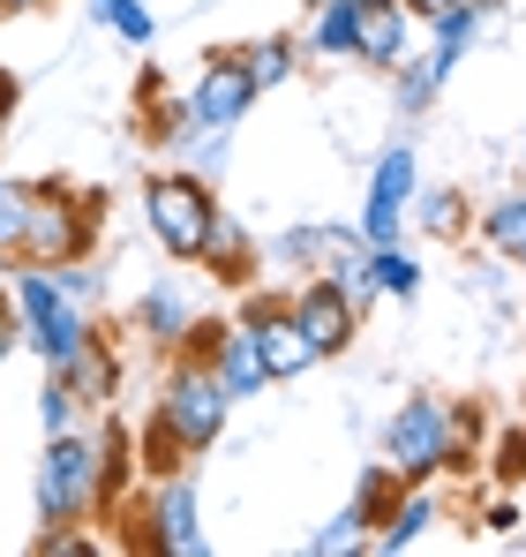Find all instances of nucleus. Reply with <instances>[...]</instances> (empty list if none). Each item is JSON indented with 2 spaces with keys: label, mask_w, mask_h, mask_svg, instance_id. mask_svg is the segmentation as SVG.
I'll list each match as a JSON object with an SVG mask.
<instances>
[{
  "label": "nucleus",
  "mask_w": 526,
  "mask_h": 557,
  "mask_svg": "<svg viewBox=\"0 0 526 557\" xmlns=\"http://www.w3.org/2000/svg\"><path fill=\"white\" fill-rule=\"evenodd\" d=\"M226 407H234V392H226L218 362H211V355H174V370H166L159 399H151L143 474L159 482V474H180L188 460H203V453L226 437Z\"/></svg>",
  "instance_id": "nucleus-1"
},
{
  "label": "nucleus",
  "mask_w": 526,
  "mask_h": 557,
  "mask_svg": "<svg viewBox=\"0 0 526 557\" xmlns=\"http://www.w3.org/2000/svg\"><path fill=\"white\" fill-rule=\"evenodd\" d=\"M466 445H474V414H451L429 392L399 399V414L384 422V467L399 482H437L451 467H466Z\"/></svg>",
  "instance_id": "nucleus-2"
},
{
  "label": "nucleus",
  "mask_w": 526,
  "mask_h": 557,
  "mask_svg": "<svg viewBox=\"0 0 526 557\" xmlns=\"http://www.w3.org/2000/svg\"><path fill=\"white\" fill-rule=\"evenodd\" d=\"M98 219H105V196L68 188V182H38V188H30V219H23V249H15V264H38V272L84 264L90 242H98Z\"/></svg>",
  "instance_id": "nucleus-3"
},
{
  "label": "nucleus",
  "mask_w": 526,
  "mask_h": 557,
  "mask_svg": "<svg viewBox=\"0 0 526 557\" xmlns=\"http://www.w3.org/2000/svg\"><path fill=\"white\" fill-rule=\"evenodd\" d=\"M8 309H15V332L38 347V362H46V370H61L90 332H98L84 301H68V294H61V278L38 272V264H15V278H8Z\"/></svg>",
  "instance_id": "nucleus-4"
},
{
  "label": "nucleus",
  "mask_w": 526,
  "mask_h": 557,
  "mask_svg": "<svg viewBox=\"0 0 526 557\" xmlns=\"http://www.w3.org/2000/svg\"><path fill=\"white\" fill-rule=\"evenodd\" d=\"M211 219H218V196L203 188V174H143V226H151V242L174 264H196L203 257Z\"/></svg>",
  "instance_id": "nucleus-5"
},
{
  "label": "nucleus",
  "mask_w": 526,
  "mask_h": 557,
  "mask_svg": "<svg viewBox=\"0 0 526 557\" xmlns=\"http://www.w3.org/2000/svg\"><path fill=\"white\" fill-rule=\"evenodd\" d=\"M136 528H143V550H166V557H203V550H211L203 512H196V474H188V467L166 474V482H151Z\"/></svg>",
  "instance_id": "nucleus-6"
},
{
  "label": "nucleus",
  "mask_w": 526,
  "mask_h": 557,
  "mask_svg": "<svg viewBox=\"0 0 526 557\" xmlns=\"http://www.w3.org/2000/svg\"><path fill=\"white\" fill-rule=\"evenodd\" d=\"M286 309H293V324L309 332V347H316V355H339V347H353L361 309L347 301V286H339L331 272H309L293 294H286Z\"/></svg>",
  "instance_id": "nucleus-7"
},
{
  "label": "nucleus",
  "mask_w": 526,
  "mask_h": 557,
  "mask_svg": "<svg viewBox=\"0 0 526 557\" xmlns=\"http://www.w3.org/2000/svg\"><path fill=\"white\" fill-rule=\"evenodd\" d=\"M414 166H422V159H414L406 144L376 159L368 211H361V242H368V249H391V242H399V219H406V203H414V188H422V174H414Z\"/></svg>",
  "instance_id": "nucleus-8"
},
{
  "label": "nucleus",
  "mask_w": 526,
  "mask_h": 557,
  "mask_svg": "<svg viewBox=\"0 0 526 557\" xmlns=\"http://www.w3.org/2000/svg\"><path fill=\"white\" fill-rule=\"evenodd\" d=\"M249 106H256V84H249L241 53H211L196 69V91H188V121L196 128H241Z\"/></svg>",
  "instance_id": "nucleus-9"
},
{
  "label": "nucleus",
  "mask_w": 526,
  "mask_h": 557,
  "mask_svg": "<svg viewBox=\"0 0 526 557\" xmlns=\"http://www.w3.org/2000/svg\"><path fill=\"white\" fill-rule=\"evenodd\" d=\"M414 53V15H406V0H361V15H353V61H368V69H399Z\"/></svg>",
  "instance_id": "nucleus-10"
},
{
  "label": "nucleus",
  "mask_w": 526,
  "mask_h": 557,
  "mask_svg": "<svg viewBox=\"0 0 526 557\" xmlns=\"http://www.w3.org/2000/svg\"><path fill=\"white\" fill-rule=\"evenodd\" d=\"M437 528V497H429V482H406L399 490V505L376 520V535H368V550H384V557H399V550H414L422 535Z\"/></svg>",
  "instance_id": "nucleus-11"
},
{
  "label": "nucleus",
  "mask_w": 526,
  "mask_h": 557,
  "mask_svg": "<svg viewBox=\"0 0 526 557\" xmlns=\"http://www.w3.org/2000/svg\"><path fill=\"white\" fill-rule=\"evenodd\" d=\"M188 324H196V301L180 294L174 278H159V286H143V301H136V332H143L151 347H166V355H174V347H180V332H188Z\"/></svg>",
  "instance_id": "nucleus-12"
},
{
  "label": "nucleus",
  "mask_w": 526,
  "mask_h": 557,
  "mask_svg": "<svg viewBox=\"0 0 526 557\" xmlns=\"http://www.w3.org/2000/svg\"><path fill=\"white\" fill-rule=\"evenodd\" d=\"M53 376H61V384H68L84 407H105V399L121 392V362H113V347H105L98 332H90V339H84V347H76V355H68Z\"/></svg>",
  "instance_id": "nucleus-13"
},
{
  "label": "nucleus",
  "mask_w": 526,
  "mask_h": 557,
  "mask_svg": "<svg viewBox=\"0 0 526 557\" xmlns=\"http://www.w3.org/2000/svg\"><path fill=\"white\" fill-rule=\"evenodd\" d=\"M218 376H226V392L234 399H249V392H263L271 384V370H263V355H256V332L241 324V317H226V332H218Z\"/></svg>",
  "instance_id": "nucleus-14"
},
{
  "label": "nucleus",
  "mask_w": 526,
  "mask_h": 557,
  "mask_svg": "<svg viewBox=\"0 0 526 557\" xmlns=\"http://www.w3.org/2000/svg\"><path fill=\"white\" fill-rule=\"evenodd\" d=\"M196 264H211L226 286H249V278H256V242H249V226L218 211V219H211V242H203V257H196Z\"/></svg>",
  "instance_id": "nucleus-15"
},
{
  "label": "nucleus",
  "mask_w": 526,
  "mask_h": 557,
  "mask_svg": "<svg viewBox=\"0 0 526 557\" xmlns=\"http://www.w3.org/2000/svg\"><path fill=\"white\" fill-rule=\"evenodd\" d=\"M429 23H437V46H429V61H437L443 76H451V69L474 53V38H481V23H489V8H481V0H451V8H437Z\"/></svg>",
  "instance_id": "nucleus-16"
},
{
  "label": "nucleus",
  "mask_w": 526,
  "mask_h": 557,
  "mask_svg": "<svg viewBox=\"0 0 526 557\" xmlns=\"http://www.w3.org/2000/svg\"><path fill=\"white\" fill-rule=\"evenodd\" d=\"M353 15H361V0H316L301 53H316V61H353Z\"/></svg>",
  "instance_id": "nucleus-17"
},
{
  "label": "nucleus",
  "mask_w": 526,
  "mask_h": 557,
  "mask_svg": "<svg viewBox=\"0 0 526 557\" xmlns=\"http://www.w3.org/2000/svg\"><path fill=\"white\" fill-rule=\"evenodd\" d=\"M241 69H249L256 98L278 91V84H293V69H301V38H256V46H241Z\"/></svg>",
  "instance_id": "nucleus-18"
},
{
  "label": "nucleus",
  "mask_w": 526,
  "mask_h": 557,
  "mask_svg": "<svg viewBox=\"0 0 526 557\" xmlns=\"http://www.w3.org/2000/svg\"><path fill=\"white\" fill-rule=\"evenodd\" d=\"M474 234L497 249V257H512V264H526V196H497L481 219H474Z\"/></svg>",
  "instance_id": "nucleus-19"
},
{
  "label": "nucleus",
  "mask_w": 526,
  "mask_h": 557,
  "mask_svg": "<svg viewBox=\"0 0 526 557\" xmlns=\"http://www.w3.org/2000/svg\"><path fill=\"white\" fill-rule=\"evenodd\" d=\"M414 226L437 234V242H459V234H474V203H466L459 188H429V196L414 203Z\"/></svg>",
  "instance_id": "nucleus-20"
},
{
  "label": "nucleus",
  "mask_w": 526,
  "mask_h": 557,
  "mask_svg": "<svg viewBox=\"0 0 526 557\" xmlns=\"http://www.w3.org/2000/svg\"><path fill=\"white\" fill-rule=\"evenodd\" d=\"M30 188H38V182H15V174H0V272H15L23 219H30Z\"/></svg>",
  "instance_id": "nucleus-21"
},
{
  "label": "nucleus",
  "mask_w": 526,
  "mask_h": 557,
  "mask_svg": "<svg viewBox=\"0 0 526 557\" xmlns=\"http://www.w3.org/2000/svg\"><path fill=\"white\" fill-rule=\"evenodd\" d=\"M368 278H376V294H391V301H414L422 294V264L391 242V249H368Z\"/></svg>",
  "instance_id": "nucleus-22"
},
{
  "label": "nucleus",
  "mask_w": 526,
  "mask_h": 557,
  "mask_svg": "<svg viewBox=\"0 0 526 557\" xmlns=\"http://www.w3.org/2000/svg\"><path fill=\"white\" fill-rule=\"evenodd\" d=\"M90 15H98L113 38H128V46H151V38H159V15H151L143 0H90Z\"/></svg>",
  "instance_id": "nucleus-23"
},
{
  "label": "nucleus",
  "mask_w": 526,
  "mask_h": 557,
  "mask_svg": "<svg viewBox=\"0 0 526 557\" xmlns=\"http://www.w3.org/2000/svg\"><path fill=\"white\" fill-rule=\"evenodd\" d=\"M391 76H399V113H422V106L443 91V69L429 61V53H406V61L391 69Z\"/></svg>",
  "instance_id": "nucleus-24"
},
{
  "label": "nucleus",
  "mask_w": 526,
  "mask_h": 557,
  "mask_svg": "<svg viewBox=\"0 0 526 557\" xmlns=\"http://www.w3.org/2000/svg\"><path fill=\"white\" fill-rule=\"evenodd\" d=\"M84 399L61 384V376H46V392H38V422H46V437H68V430H84Z\"/></svg>",
  "instance_id": "nucleus-25"
},
{
  "label": "nucleus",
  "mask_w": 526,
  "mask_h": 557,
  "mask_svg": "<svg viewBox=\"0 0 526 557\" xmlns=\"http://www.w3.org/2000/svg\"><path fill=\"white\" fill-rule=\"evenodd\" d=\"M361 528H368V512H361V505H347L331 528H316V543H309V550H316V557H347V550H361V543H368Z\"/></svg>",
  "instance_id": "nucleus-26"
},
{
  "label": "nucleus",
  "mask_w": 526,
  "mask_h": 557,
  "mask_svg": "<svg viewBox=\"0 0 526 557\" xmlns=\"http://www.w3.org/2000/svg\"><path fill=\"white\" fill-rule=\"evenodd\" d=\"M497 474H504V482H526V430H512V437L497 445Z\"/></svg>",
  "instance_id": "nucleus-27"
},
{
  "label": "nucleus",
  "mask_w": 526,
  "mask_h": 557,
  "mask_svg": "<svg viewBox=\"0 0 526 557\" xmlns=\"http://www.w3.org/2000/svg\"><path fill=\"white\" fill-rule=\"evenodd\" d=\"M15 347H23V332H15V309H8V301H0V362H8V355H15Z\"/></svg>",
  "instance_id": "nucleus-28"
},
{
  "label": "nucleus",
  "mask_w": 526,
  "mask_h": 557,
  "mask_svg": "<svg viewBox=\"0 0 526 557\" xmlns=\"http://www.w3.org/2000/svg\"><path fill=\"white\" fill-rule=\"evenodd\" d=\"M437 8H451V0H406V15H414V23H429Z\"/></svg>",
  "instance_id": "nucleus-29"
},
{
  "label": "nucleus",
  "mask_w": 526,
  "mask_h": 557,
  "mask_svg": "<svg viewBox=\"0 0 526 557\" xmlns=\"http://www.w3.org/2000/svg\"><path fill=\"white\" fill-rule=\"evenodd\" d=\"M30 8H46V0H0V15H30Z\"/></svg>",
  "instance_id": "nucleus-30"
},
{
  "label": "nucleus",
  "mask_w": 526,
  "mask_h": 557,
  "mask_svg": "<svg viewBox=\"0 0 526 557\" xmlns=\"http://www.w3.org/2000/svg\"><path fill=\"white\" fill-rule=\"evenodd\" d=\"M481 8H497V0H481Z\"/></svg>",
  "instance_id": "nucleus-31"
},
{
  "label": "nucleus",
  "mask_w": 526,
  "mask_h": 557,
  "mask_svg": "<svg viewBox=\"0 0 526 557\" xmlns=\"http://www.w3.org/2000/svg\"><path fill=\"white\" fill-rule=\"evenodd\" d=\"M519 272H526V264H519Z\"/></svg>",
  "instance_id": "nucleus-32"
}]
</instances>
